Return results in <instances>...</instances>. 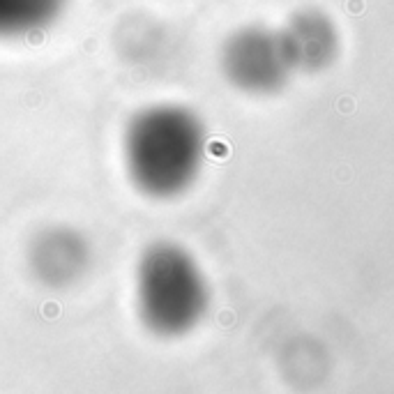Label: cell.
<instances>
[{"instance_id":"5","label":"cell","mask_w":394,"mask_h":394,"mask_svg":"<svg viewBox=\"0 0 394 394\" xmlns=\"http://www.w3.org/2000/svg\"><path fill=\"white\" fill-rule=\"evenodd\" d=\"M30 263L35 272L49 284L71 281L86 263V245L69 230H49L35 242Z\"/></svg>"},{"instance_id":"2","label":"cell","mask_w":394,"mask_h":394,"mask_svg":"<svg viewBox=\"0 0 394 394\" xmlns=\"http://www.w3.org/2000/svg\"><path fill=\"white\" fill-rule=\"evenodd\" d=\"M210 304L205 274L189 254L154 242L136 268V306L143 325L159 337H180L203 321Z\"/></svg>"},{"instance_id":"6","label":"cell","mask_w":394,"mask_h":394,"mask_svg":"<svg viewBox=\"0 0 394 394\" xmlns=\"http://www.w3.org/2000/svg\"><path fill=\"white\" fill-rule=\"evenodd\" d=\"M67 0H0V39L37 33L53 23Z\"/></svg>"},{"instance_id":"4","label":"cell","mask_w":394,"mask_h":394,"mask_svg":"<svg viewBox=\"0 0 394 394\" xmlns=\"http://www.w3.org/2000/svg\"><path fill=\"white\" fill-rule=\"evenodd\" d=\"M286 53L295 71L316 74L332 67L339 53V35L321 14H300L288 23L284 33Z\"/></svg>"},{"instance_id":"3","label":"cell","mask_w":394,"mask_h":394,"mask_svg":"<svg viewBox=\"0 0 394 394\" xmlns=\"http://www.w3.org/2000/svg\"><path fill=\"white\" fill-rule=\"evenodd\" d=\"M221 69L238 90L249 95H272L295 74L286 53L281 33L265 28H245L226 42Z\"/></svg>"},{"instance_id":"1","label":"cell","mask_w":394,"mask_h":394,"mask_svg":"<svg viewBox=\"0 0 394 394\" xmlns=\"http://www.w3.org/2000/svg\"><path fill=\"white\" fill-rule=\"evenodd\" d=\"M205 157V127L185 106L162 104L131 118L125 134L129 178L152 198H173L196 180Z\"/></svg>"}]
</instances>
